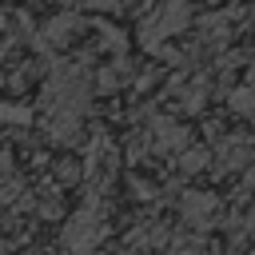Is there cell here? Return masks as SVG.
Segmentation results:
<instances>
[{
	"label": "cell",
	"mask_w": 255,
	"mask_h": 255,
	"mask_svg": "<svg viewBox=\"0 0 255 255\" xmlns=\"http://www.w3.org/2000/svg\"><path fill=\"white\" fill-rule=\"evenodd\" d=\"M88 8H100V12H116L120 8V0H84Z\"/></svg>",
	"instance_id": "cell-12"
},
{
	"label": "cell",
	"mask_w": 255,
	"mask_h": 255,
	"mask_svg": "<svg viewBox=\"0 0 255 255\" xmlns=\"http://www.w3.org/2000/svg\"><path fill=\"white\" fill-rule=\"evenodd\" d=\"M179 211H183V219H187L191 227H211V219H215V211H219V199H215L211 191H187L183 203H179Z\"/></svg>",
	"instance_id": "cell-3"
},
{
	"label": "cell",
	"mask_w": 255,
	"mask_h": 255,
	"mask_svg": "<svg viewBox=\"0 0 255 255\" xmlns=\"http://www.w3.org/2000/svg\"><path fill=\"white\" fill-rule=\"evenodd\" d=\"M0 120H4V124H28V120H32V112H28V108H12V104H0Z\"/></svg>",
	"instance_id": "cell-10"
},
{
	"label": "cell",
	"mask_w": 255,
	"mask_h": 255,
	"mask_svg": "<svg viewBox=\"0 0 255 255\" xmlns=\"http://www.w3.org/2000/svg\"><path fill=\"white\" fill-rule=\"evenodd\" d=\"M187 24H191V8H187V0H159V12L147 16L139 40H143V48H159L167 36L183 32Z\"/></svg>",
	"instance_id": "cell-2"
},
{
	"label": "cell",
	"mask_w": 255,
	"mask_h": 255,
	"mask_svg": "<svg viewBox=\"0 0 255 255\" xmlns=\"http://www.w3.org/2000/svg\"><path fill=\"white\" fill-rule=\"evenodd\" d=\"M247 155H251V151H247V143H235V139H231V143L223 147V163H227V167H243V163H247Z\"/></svg>",
	"instance_id": "cell-7"
},
{
	"label": "cell",
	"mask_w": 255,
	"mask_h": 255,
	"mask_svg": "<svg viewBox=\"0 0 255 255\" xmlns=\"http://www.w3.org/2000/svg\"><path fill=\"white\" fill-rule=\"evenodd\" d=\"M128 255H135V251H128Z\"/></svg>",
	"instance_id": "cell-14"
},
{
	"label": "cell",
	"mask_w": 255,
	"mask_h": 255,
	"mask_svg": "<svg viewBox=\"0 0 255 255\" xmlns=\"http://www.w3.org/2000/svg\"><path fill=\"white\" fill-rule=\"evenodd\" d=\"M151 139H155V147H159V151H179V147L187 143V128H179L175 120H155Z\"/></svg>",
	"instance_id": "cell-5"
},
{
	"label": "cell",
	"mask_w": 255,
	"mask_h": 255,
	"mask_svg": "<svg viewBox=\"0 0 255 255\" xmlns=\"http://www.w3.org/2000/svg\"><path fill=\"white\" fill-rule=\"evenodd\" d=\"M203 251V239H171V255H199Z\"/></svg>",
	"instance_id": "cell-9"
},
{
	"label": "cell",
	"mask_w": 255,
	"mask_h": 255,
	"mask_svg": "<svg viewBox=\"0 0 255 255\" xmlns=\"http://www.w3.org/2000/svg\"><path fill=\"white\" fill-rule=\"evenodd\" d=\"M199 167H207V151L195 147V151H183V155H179V171L191 175V171H199Z\"/></svg>",
	"instance_id": "cell-8"
},
{
	"label": "cell",
	"mask_w": 255,
	"mask_h": 255,
	"mask_svg": "<svg viewBox=\"0 0 255 255\" xmlns=\"http://www.w3.org/2000/svg\"><path fill=\"white\" fill-rule=\"evenodd\" d=\"M56 175H60L64 183H76V179H80V167H76V163H56Z\"/></svg>",
	"instance_id": "cell-11"
},
{
	"label": "cell",
	"mask_w": 255,
	"mask_h": 255,
	"mask_svg": "<svg viewBox=\"0 0 255 255\" xmlns=\"http://www.w3.org/2000/svg\"><path fill=\"white\" fill-rule=\"evenodd\" d=\"M231 108H235V112H255V84H243V88H235V96H231Z\"/></svg>",
	"instance_id": "cell-6"
},
{
	"label": "cell",
	"mask_w": 255,
	"mask_h": 255,
	"mask_svg": "<svg viewBox=\"0 0 255 255\" xmlns=\"http://www.w3.org/2000/svg\"><path fill=\"white\" fill-rule=\"evenodd\" d=\"M28 255H48V251H28Z\"/></svg>",
	"instance_id": "cell-13"
},
{
	"label": "cell",
	"mask_w": 255,
	"mask_h": 255,
	"mask_svg": "<svg viewBox=\"0 0 255 255\" xmlns=\"http://www.w3.org/2000/svg\"><path fill=\"white\" fill-rule=\"evenodd\" d=\"M80 28H84V20H80L76 12H64V16H52V20L44 24V44H52V48H60V44H72Z\"/></svg>",
	"instance_id": "cell-4"
},
{
	"label": "cell",
	"mask_w": 255,
	"mask_h": 255,
	"mask_svg": "<svg viewBox=\"0 0 255 255\" xmlns=\"http://www.w3.org/2000/svg\"><path fill=\"white\" fill-rule=\"evenodd\" d=\"M104 231H108V223H104V211H100V203H84L68 223H64V247L72 251V255H88V251H96V243L104 239Z\"/></svg>",
	"instance_id": "cell-1"
}]
</instances>
